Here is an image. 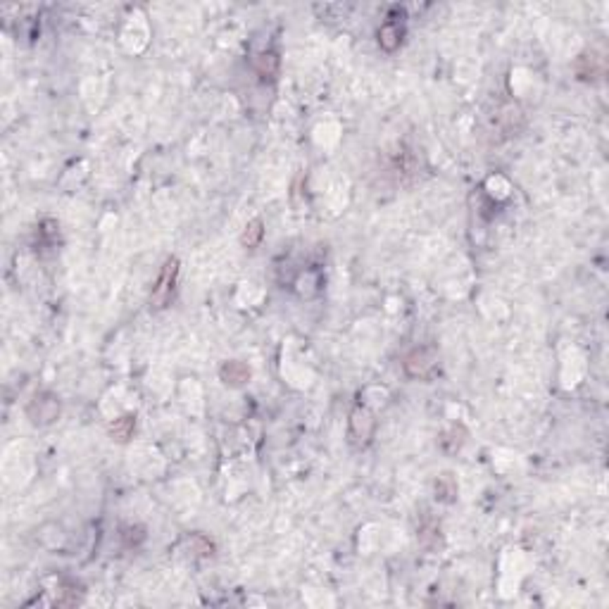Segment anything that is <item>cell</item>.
<instances>
[{
	"instance_id": "1",
	"label": "cell",
	"mask_w": 609,
	"mask_h": 609,
	"mask_svg": "<svg viewBox=\"0 0 609 609\" xmlns=\"http://www.w3.org/2000/svg\"><path fill=\"white\" fill-rule=\"evenodd\" d=\"M176 276H179V260L170 257L165 262L160 271V279H157L155 288H152V296H150V304L155 309L167 307L174 296V284H176Z\"/></svg>"
},
{
	"instance_id": "2",
	"label": "cell",
	"mask_w": 609,
	"mask_h": 609,
	"mask_svg": "<svg viewBox=\"0 0 609 609\" xmlns=\"http://www.w3.org/2000/svg\"><path fill=\"white\" fill-rule=\"evenodd\" d=\"M436 352L428 350V347H417L410 355L405 357V372L410 374L412 379H428L436 369Z\"/></svg>"
},
{
	"instance_id": "3",
	"label": "cell",
	"mask_w": 609,
	"mask_h": 609,
	"mask_svg": "<svg viewBox=\"0 0 609 609\" xmlns=\"http://www.w3.org/2000/svg\"><path fill=\"white\" fill-rule=\"evenodd\" d=\"M374 428H376V419H374L372 412L364 410V407H357V410L352 412V417H350V438H352V443L367 445L369 438L374 436Z\"/></svg>"
},
{
	"instance_id": "4",
	"label": "cell",
	"mask_w": 609,
	"mask_h": 609,
	"mask_svg": "<svg viewBox=\"0 0 609 609\" xmlns=\"http://www.w3.org/2000/svg\"><path fill=\"white\" fill-rule=\"evenodd\" d=\"M29 417H31V421L34 424H51V421H55L57 419V415H60V402L53 398V395H36L34 398V402H31L29 405Z\"/></svg>"
},
{
	"instance_id": "5",
	"label": "cell",
	"mask_w": 609,
	"mask_h": 609,
	"mask_svg": "<svg viewBox=\"0 0 609 609\" xmlns=\"http://www.w3.org/2000/svg\"><path fill=\"white\" fill-rule=\"evenodd\" d=\"M402 34H405V29H402L400 21L388 19V21H385V24L379 29V46L383 48L385 53H393L395 48L400 46Z\"/></svg>"
},
{
	"instance_id": "6",
	"label": "cell",
	"mask_w": 609,
	"mask_h": 609,
	"mask_svg": "<svg viewBox=\"0 0 609 609\" xmlns=\"http://www.w3.org/2000/svg\"><path fill=\"white\" fill-rule=\"evenodd\" d=\"M219 374L228 385H243L246 381H250V369L243 362H226Z\"/></svg>"
},
{
	"instance_id": "7",
	"label": "cell",
	"mask_w": 609,
	"mask_h": 609,
	"mask_svg": "<svg viewBox=\"0 0 609 609\" xmlns=\"http://www.w3.org/2000/svg\"><path fill=\"white\" fill-rule=\"evenodd\" d=\"M255 69H257L260 76H264V79H274L276 72H279V57H276V53H260L257 57H255Z\"/></svg>"
},
{
	"instance_id": "8",
	"label": "cell",
	"mask_w": 609,
	"mask_h": 609,
	"mask_svg": "<svg viewBox=\"0 0 609 609\" xmlns=\"http://www.w3.org/2000/svg\"><path fill=\"white\" fill-rule=\"evenodd\" d=\"M134 426H136V419L131 415H124V417L114 419V424L110 426V436L114 440H119V443H127L134 433Z\"/></svg>"
},
{
	"instance_id": "9",
	"label": "cell",
	"mask_w": 609,
	"mask_h": 609,
	"mask_svg": "<svg viewBox=\"0 0 609 609\" xmlns=\"http://www.w3.org/2000/svg\"><path fill=\"white\" fill-rule=\"evenodd\" d=\"M262 236H264V224H262V219H253L250 221V224L246 226V231H243V236H241V243L246 248H257L260 246V241H262Z\"/></svg>"
},
{
	"instance_id": "10",
	"label": "cell",
	"mask_w": 609,
	"mask_h": 609,
	"mask_svg": "<svg viewBox=\"0 0 609 609\" xmlns=\"http://www.w3.org/2000/svg\"><path fill=\"white\" fill-rule=\"evenodd\" d=\"M455 495H457L455 481L450 478V474H443V478H438L436 481V498L445 500V502H453Z\"/></svg>"
}]
</instances>
